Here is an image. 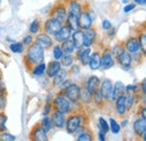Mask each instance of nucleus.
Here are the masks:
<instances>
[{
	"instance_id": "obj_1",
	"label": "nucleus",
	"mask_w": 146,
	"mask_h": 141,
	"mask_svg": "<svg viewBox=\"0 0 146 141\" xmlns=\"http://www.w3.org/2000/svg\"><path fill=\"white\" fill-rule=\"evenodd\" d=\"M43 58H44V48L37 43L31 44L26 53V61L29 62L31 64H38L43 62Z\"/></svg>"
},
{
	"instance_id": "obj_2",
	"label": "nucleus",
	"mask_w": 146,
	"mask_h": 141,
	"mask_svg": "<svg viewBox=\"0 0 146 141\" xmlns=\"http://www.w3.org/2000/svg\"><path fill=\"white\" fill-rule=\"evenodd\" d=\"M53 102H54L55 110L58 111V112H62V113L66 114V113H69L71 111V102L63 94L56 95Z\"/></svg>"
},
{
	"instance_id": "obj_3",
	"label": "nucleus",
	"mask_w": 146,
	"mask_h": 141,
	"mask_svg": "<svg viewBox=\"0 0 146 141\" xmlns=\"http://www.w3.org/2000/svg\"><path fill=\"white\" fill-rule=\"evenodd\" d=\"M80 93H81V88L76 84H70L68 88H64L63 95L70 102H78V100L80 99Z\"/></svg>"
},
{
	"instance_id": "obj_4",
	"label": "nucleus",
	"mask_w": 146,
	"mask_h": 141,
	"mask_svg": "<svg viewBox=\"0 0 146 141\" xmlns=\"http://www.w3.org/2000/svg\"><path fill=\"white\" fill-rule=\"evenodd\" d=\"M92 18L88 11H82L78 18V28L81 30H87L91 28Z\"/></svg>"
},
{
	"instance_id": "obj_5",
	"label": "nucleus",
	"mask_w": 146,
	"mask_h": 141,
	"mask_svg": "<svg viewBox=\"0 0 146 141\" xmlns=\"http://www.w3.org/2000/svg\"><path fill=\"white\" fill-rule=\"evenodd\" d=\"M99 88H100L99 91H100L101 95L104 96V99H106V100H108V101H112V100H111L112 91H113V84H112V82H111L110 80H104V81L100 83Z\"/></svg>"
},
{
	"instance_id": "obj_6",
	"label": "nucleus",
	"mask_w": 146,
	"mask_h": 141,
	"mask_svg": "<svg viewBox=\"0 0 146 141\" xmlns=\"http://www.w3.org/2000/svg\"><path fill=\"white\" fill-rule=\"evenodd\" d=\"M65 122H66V131H68V133L73 134L76 131V129L82 123V118L80 115H78V114H74V115H71L68 119V121H65Z\"/></svg>"
},
{
	"instance_id": "obj_7",
	"label": "nucleus",
	"mask_w": 146,
	"mask_h": 141,
	"mask_svg": "<svg viewBox=\"0 0 146 141\" xmlns=\"http://www.w3.org/2000/svg\"><path fill=\"white\" fill-rule=\"evenodd\" d=\"M62 26H63L62 22L55 20V19H53V18H50V19L46 20V22H45V27H44V28H45L46 34H48L50 36H54L56 33H58V30L61 29Z\"/></svg>"
},
{
	"instance_id": "obj_8",
	"label": "nucleus",
	"mask_w": 146,
	"mask_h": 141,
	"mask_svg": "<svg viewBox=\"0 0 146 141\" xmlns=\"http://www.w3.org/2000/svg\"><path fill=\"white\" fill-rule=\"evenodd\" d=\"M66 17H68V11L64 8V6H62V5L56 6L54 9L52 10V13H51V18H53V19L62 22V24L65 22Z\"/></svg>"
},
{
	"instance_id": "obj_9",
	"label": "nucleus",
	"mask_w": 146,
	"mask_h": 141,
	"mask_svg": "<svg viewBox=\"0 0 146 141\" xmlns=\"http://www.w3.org/2000/svg\"><path fill=\"white\" fill-rule=\"evenodd\" d=\"M117 58H118V62H119L121 69H124L125 70H128L130 69V66H131V56L128 52L123 49L120 53L118 54Z\"/></svg>"
},
{
	"instance_id": "obj_10",
	"label": "nucleus",
	"mask_w": 146,
	"mask_h": 141,
	"mask_svg": "<svg viewBox=\"0 0 146 141\" xmlns=\"http://www.w3.org/2000/svg\"><path fill=\"white\" fill-rule=\"evenodd\" d=\"M81 13H82V7H81V5H80L76 0H71V1L69 2V13H68V17L78 19Z\"/></svg>"
},
{
	"instance_id": "obj_11",
	"label": "nucleus",
	"mask_w": 146,
	"mask_h": 141,
	"mask_svg": "<svg viewBox=\"0 0 146 141\" xmlns=\"http://www.w3.org/2000/svg\"><path fill=\"white\" fill-rule=\"evenodd\" d=\"M47 132L44 130V128L42 125H37L34 128L31 137H32V140L34 141H47L48 138H47Z\"/></svg>"
},
{
	"instance_id": "obj_12",
	"label": "nucleus",
	"mask_w": 146,
	"mask_h": 141,
	"mask_svg": "<svg viewBox=\"0 0 146 141\" xmlns=\"http://www.w3.org/2000/svg\"><path fill=\"white\" fill-rule=\"evenodd\" d=\"M115 65L113 58H112V54L110 52L104 53L102 56H100V69L102 70H109Z\"/></svg>"
},
{
	"instance_id": "obj_13",
	"label": "nucleus",
	"mask_w": 146,
	"mask_h": 141,
	"mask_svg": "<svg viewBox=\"0 0 146 141\" xmlns=\"http://www.w3.org/2000/svg\"><path fill=\"white\" fill-rule=\"evenodd\" d=\"M90 54H91V49L90 47H80L78 48V53H76V57L81 62L82 65H87L88 62H89V57H90Z\"/></svg>"
},
{
	"instance_id": "obj_14",
	"label": "nucleus",
	"mask_w": 146,
	"mask_h": 141,
	"mask_svg": "<svg viewBox=\"0 0 146 141\" xmlns=\"http://www.w3.org/2000/svg\"><path fill=\"white\" fill-rule=\"evenodd\" d=\"M71 35H72V29L70 27H68V26H62L61 29L58 30V33H56L54 35V37H55V40L57 43H62L65 39L70 38Z\"/></svg>"
},
{
	"instance_id": "obj_15",
	"label": "nucleus",
	"mask_w": 146,
	"mask_h": 141,
	"mask_svg": "<svg viewBox=\"0 0 146 141\" xmlns=\"http://www.w3.org/2000/svg\"><path fill=\"white\" fill-rule=\"evenodd\" d=\"M96 37H97V33L92 28L84 30V33H83V46L84 47H90L94 43Z\"/></svg>"
},
{
	"instance_id": "obj_16",
	"label": "nucleus",
	"mask_w": 146,
	"mask_h": 141,
	"mask_svg": "<svg viewBox=\"0 0 146 141\" xmlns=\"http://www.w3.org/2000/svg\"><path fill=\"white\" fill-rule=\"evenodd\" d=\"M116 110H117V113L119 115H124L127 111V106H126V101H125V95L124 94H120L118 95L116 99Z\"/></svg>"
},
{
	"instance_id": "obj_17",
	"label": "nucleus",
	"mask_w": 146,
	"mask_h": 141,
	"mask_svg": "<svg viewBox=\"0 0 146 141\" xmlns=\"http://www.w3.org/2000/svg\"><path fill=\"white\" fill-rule=\"evenodd\" d=\"M125 48H126V52H128L129 54H136L141 51L138 40H137L136 38H134V37L129 38L127 42H126Z\"/></svg>"
},
{
	"instance_id": "obj_18",
	"label": "nucleus",
	"mask_w": 146,
	"mask_h": 141,
	"mask_svg": "<svg viewBox=\"0 0 146 141\" xmlns=\"http://www.w3.org/2000/svg\"><path fill=\"white\" fill-rule=\"evenodd\" d=\"M36 43L38 45H40L43 48H47L50 46H52V43H53V39L51 38V36L46 33H42L37 36L36 38Z\"/></svg>"
},
{
	"instance_id": "obj_19",
	"label": "nucleus",
	"mask_w": 146,
	"mask_h": 141,
	"mask_svg": "<svg viewBox=\"0 0 146 141\" xmlns=\"http://www.w3.org/2000/svg\"><path fill=\"white\" fill-rule=\"evenodd\" d=\"M133 129H134L135 133L138 137H141L143 133L146 132V119H143V118L137 119L133 124Z\"/></svg>"
},
{
	"instance_id": "obj_20",
	"label": "nucleus",
	"mask_w": 146,
	"mask_h": 141,
	"mask_svg": "<svg viewBox=\"0 0 146 141\" xmlns=\"http://www.w3.org/2000/svg\"><path fill=\"white\" fill-rule=\"evenodd\" d=\"M99 85H100L99 77H97V76H91V77H89V80H88V82H87V88H86V90H87L91 95H93V94L96 93V91H98Z\"/></svg>"
},
{
	"instance_id": "obj_21",
	"label": "nucleus",
	"mask_w": 146,
	"mask_h": 141,
	"mask_svg": "<svg viewBox=\"0 0 146 141\" xmlns=\"http://www.w3.org/2000/svg\"><path fill=\"white\" fill-rule=\"evenodd\" d=\"M65 121H66V119H65L64 113L56 111L52 114V122H53V125H55L56 128H63L65 124Z\"/></svg>"
},
{
	"instance_id": "obj_22",
	"label": "nucleus",
	"mask_w": 146,
	"mask_h": 141,
	"mask_svg": "<svg viewBox=\"0 0 146 141\" xmlns=\"http://www.w3.org/2000/svg\"><path fill=\"white\" fill-rule=\"evenodd\" d=\"M61 70V63L60 61H53V62H50V64L46 66V73H47V76L48 77H53L55 74Z\"/></svg>"
},
{
	"instance_id": "obj_23",
	"label": "nucleus",
	"mask_w": 146,
	"mask_h": 141,
	"mask_svg": "<svg viewBox=\"0 0 146 141\" xmlns=\"http://www.w3.org/2000/svg\"><path fill=\"white\" fill-rule=\"evenodd\" d=\"M88 65L90 66V69L92 70H96L100 69V55H99V53L96 52V53L93 54H90Z\"/></svg>"
},
{
	"instance_id": "obj_24",
	"label": "nucleus",
	"mask_w": 146,
	"mask_h": 141,
	"mask_svg": "<svg viewBox=\"0 0 146 141\" xmlns=\"http://www.w3.org/2000/svg\"><path fill=\"white\" fill-rule=\"evenodd\" d=\"M71 36H72V40L76 49L83 46V32L82 30H78L76 29Z\"/></svg>"
},
{
	"instance_id": "obj_25",
	"label": "nucleus",
	"mask_w": 146,
	"mask_h": 141,
	"mask_svg": "<svg viewBox=\"0 0 146 141\" xmlns=\"http://www.w3.org/2000/svg\"><path fill=\"white\" fill-rule=\"evenodd\" d=\"M61 47H62L63 53L65 54H72L75 51V46H74V43H73V40L71 39V37L68 38V39H65L64 42H62Z\"/></svg>"
},
{
	"instance_id": "obj_26",
	"label": "nucleus",
	"mask_w": 146,
	"mask_h": 141,
	"mask_svg": "<svg viewBox=\"0 0 146 141\" xmlns=\"http://www.w3.org/2000/svg\"><path fill=\"white\" fill-rule=\"evenodd\" d=\"M66 75H68V72L66 70H58L54 76H53V84L54 85H61L63 81H65L66 78Z\"/></svg>"
},
{
	"instance_id": "obj_27",
	"label": "nucleus",
	"mask_w": 146,
	"mask_h": 141,
	"mask_svg": "<svg viewBox=\"0 0 146 141\" xmlns=\"http://www.w3.org/2000/svg\"><path fill=\"white\" fill-rule=\"evenodd\" d=\"M125 92V85L123 82H116V84L113 85V91H112V96H111V100L113 101L118 95L120 94H124Z\"/></svg>"
},
{
	"instance_id": "obj_28",
	"label": "nucleus",
	"mask_w": 146,
	"mask_h": 141,
	"mask_svg": "<svg viewBox=\"0 0 146 141\" xmlns=\"http://www.w3.org/2000/svg\"><path fill=\"white\" fill-rule=\"evenodd\" d=\"M61 62V66H65V67H70V66H72L73 64V56L71 54H65V55H63L62 57H61V59H60Z\"/></svg>"
},
{
	"instance_id": "obj_29",
	"label": "nucleus",
	"mask_w": 146,
	"mask_h": 141,
	"mask_svg": "<svg viewBox=\"0 0 146 141\" xmlns=\"http://www.w3.org/2000/svg\"><path fill=\"white\" fill-rule=\"evenodd\" d=\"M45 70H46V65L42 62V63H38L36 66L34 67V70H33V75L34 76H42L44 73H45Z\"/></svg>"
},
{
	"instance_id": "obj_30",
	"label": "nucleus",
	"mask_w": 146,
	"mask_h": 141,
	"mask_svg": "<svg viewBox=\"0 0 146 141\" xmlns=\"http://www.w3.org/2000/svg\"><path fill=\"white\" fill-rule=\"evenodd\" d=\"M43 128H44V130L46 131V132H48V131H51L52 130V128H53V122H52V119L51 118H48L47 115L42 120V124H40Z\"/></svg>"
},
{
	"instance_id": "obj_31",
	"label": "nucleus",
	"mask_w": 146,
	"mask_h": 141,
	"mask_svg": "<svg viewBox=\"0 0 146 141\" xmlns=\"http://www.w3.org/2000/svg\"><path fill=\"white\" fill-rule=\"evenodd\" d=\"M109 130H111L112 133H119L120 131V125L113 118L109 119Z\"/></svg>"
},
{
	"instance_id": "obj_32",
	"label": "nucleus",
	"mask_w": 146,
	"mask_h": 141,
	"mask_svg": "<svg viewBox=\"0 0 146 141\" xmlns=\"http://www.w3.org/2000/svg\"><path fill=\"white\" fill-rule=\"evenodd\" d=\"M63 55H64V53H63L62 47L60 45H56V46L53 47V56H54V58L56 61H60Z\"/></svg>"
},
{
	"instance_id": "obj_33",
	"label": "nucleus",
	"mask_w": 146,
	"mask_h": 141,
	"mask_svg": "<svg viewBox=\"0 0 146 141\" xmlns=\"http://www.w3.org/2000/svg\"><path fill=\"white\" fill-rule=\"evenodd\" d=\"M137 40H138V44H139V47H141L142 52L145 54L146 53V35H145V33L141 34Z\"/></svg>"
},
{
	"instance_id": "obj_34",
	"label": "nucleus",
	"mask_w": 146,
	"mask_h": 141,
	"mask_svg": "<svg viewBox=\"0 0 146 141\" xmlns=\"http://www.w3.org/2000/svg\"><path fill=\"white\" fill-rule=\"evenodd\" d=\"M10 49H11V52H14V53H23V51H24V45H23L21 43H13V44L10 45Z\"/></svg>"
},
{
	"instance_id": "obj_35",
	"label": "nucleus",
	"mask_w": 146,
	"mask_h": 141,
	"mask_svg": "<svg viewBox=\"0 0 146 141\" xmlns=\"http://www.w3.org/2000/svg\"><path fill=\"white\" fill-rule=\"evenodd\" d=\"M6 122H7V115L1 112L0 113V132H5L7 130Z\"/></svg>"
},
{
	"instance_id": "obj_36",
	"label": "nucleus",
	"mask_w": 146,
	"mask_h": 141,
	"mask_svg": "<svg viewBox=\"0 0 146 141\" xmlns=\"http://www.w3.org/2000/svg\"><path fill=\"white\" fill-rule=\"evenodd\" d=\"M99 125H100V130L104 131L105 133H107L109 131V124L104 118H99Z\"/></svg>"
},
{
	"instance_id": "obj_37",
	"label": "nucleus",
	"mask_w": 146,
	"mask_h": 141,
	"mask_svg": "<svg viewBox=\"0 0 146 141\" xmlns=\"http://www.w3.org/2000/svg\"><path fill=\"white\" fill-rule=\"evenodd\" d=\"M16 137L10 134V133H6V132H0V141H15Z\"/></svg>"
},
{
	"instance_id": "obj_38",
	"label": "nucleus",
	"mask_w": 146,
	"mask_h": 141,
	"mask_svg": "<svg viewBox=\"0 0 146 141\" xmlns=\"http://www.w3.org/2000/svg\"><path fill=\"white\" fill-rule=\"evenodd\" d=\"M92 136L89 132H81L78 136V141H91Z\"/></svg>"
},
{
	"instance_id": "obj_39",
	"label": "nucleus",
	"mask_w": 146,
	"mask_h": 141,
	"mask_svg": "<svg viewBox=\"0 0 146 141\" xmlns=\"http://www.w3.org/2000/svg\"><path fill=\"white\" fill-rule=\"evenodd\" d=\"M125 101H126V106L130 107L135 102V95L134 93H128L127 95H125Z\"/></svg>"
},
{
	"instance_id": "obj_40",
	"label": "nucleus",
	"mask_w": 146,
	"mask_h": 141,
	"mask_svg": "<svg viewBox=\"0 0 146 141\" xmlns=\"http://www.w3.org/2000/svg\"><path fill=\"white\" fill-rule=\"evenodd\" d=\"M38 30H39V21L35 19L29 26V32L32 34H36V33H38Z\"/></svg>"
},
{
	"instance_id": "obj_41",
	"label": "nucleus",
	"mask_w": 146,
	"mask_h": 141,
	"mask_svg": "<svg viewBox=\"0 0 146 141\" xmlns=\"http://www.w3.org/2000/svg\"><path fill=\"white\" fill-rule=\"evenodd\" d=\"M6 105V96H5V91L0 90V110H2Z\"/></svg>"
},
{
	"instance_id": "obj_42",
	"label": "nucleus",
	"mask_w": 146,
	"mask_h": 141,
	"mask_svg": "<svg viewBox=\"0 0 146 141\" xmlns=\"http://www.w3.org/2000/svg\"><path fill=\"white\" fill-rule=\"evenodd\" d=\"M24 46H29L31 44H33V36L28 35L26 36L24 39H23V43H21Z\"/></svg>"
},
{
	"instance_id": "obj_43",
	"label": "nucleus",
	"mask_w": 146,
	"mask_h": 141,
	"mask_svg": "<svg viewBox=\"0 0 146 141\" xmlns=\"http://www.w3.org/2000/svg\"><path fill=\"white\" fill-rule=\"evenodd\" d=\"M93 95H94V101H96L97 103H101V102H102V100H104V96L101 95L100 91H96V93H94Z\"/></svg>"
},
{
	"instance_id": "obj_44",
	"label": "nucleus",
	"mask_w": 146,
	"mask_h": 141,
	"mask_svg": "<svg viewBox=\"0 0 146 141\" xmlns=\"http://www.w3.org/2000/svg\"><path fill=\"white\" fill-rule=\"evenodd\" d=\"M51 110H52V104L51 103H47L45 107H44V111H43V115L44 117H46V115H48L50 113H51Z\"/></svg>"
},
{
	"instance_id": "obj_45",
	"label": "nucleus",
	"mask_w": 146,
	"mask_h": 141,
	"mask_svg": "<svg viewBox=\"0 0 146 141\" xmlns=\"http://www.w3.org/2000/svg\"><path fill=\"white\" fill-rule=\"evenodd\" d=\"M135 7H136V5H135V3H128V5L125 6V8H124V13L128 14L129 11L134 10V9H135Z\"/></svg>"
},
{
	"instance_id": "obj_46",
	"label": "nucleus",
	"mask_w": 146,
	"mask_h": 141,
	"mask_svg": "<svg viewBox=\"0 0 146 141\" xmlns=\"http://www.w3.org/2000/svg\"><path fill=\"white\" fill-rule=\"evenodd\" d=\"M102 28L105 30H109L110 28H111V22H110L109 20H104L102 21Z\"/></svg>"
},
{
	"instance_id": "obj_47",
	"label": "nucleus",
	"mask_w": 146,
	"mask_h": 141,
	"mask_svg": "<svg viewBox=\"0 0 146 141\" xmlns=\"http://www.w3.org/2000/svg\"><path fill=\"white\" fill-rule=\"evenodd\" d=\"M136 90V85H128V86H125V91L127 93H134Z\"/></svg>"
},
{
	"instance_id": "obj_48",
	"label": "nucleus",
	"mask_w": 146,
	"mask_h": 141,
	"mask_svg": "<svg viewBox=\"0 0 146 141\" xmlns=\"http://www.w3.org/2000/svg\"><path fill=\"white\" fill-rule=\"evenodd\" d=\"M98 137H99V140H100V141H105V140H106V133H105L104 131H101V130H100V132H99Z\"/></svg>"
},
{
	"instance_id": "obj_49",
	"label": "nucleus",
	"mask_w": 146,
	"mask_h": 141,
	"mask_svg": "<svg viewBox=\"0 0 146 141\" xmlns=\"http://www.w3.org/2000/svg\"><path fill=\"white\" fill-rule=\"evenodd\" d=\"M70 84H71V82H70V81H63V82H62V84H61V85H62L61 88H63V90H64L65 88H68Z\"/></svg>"
},
{
	"instance_id": "obj_50",
	"label": "nucleus",
	"mask_w": 146,
	"mask_h": 141,
	"mask_svg": "<svg viewBox=\"0 0 146 141\" xmlns=\"http://www.w3.org/2000/svg\"><path fill=\"white\" fill-rule=\"evenodd\" d=\"M134 3H135V5H142V6H145L146 0H134Z\"/></svg>"
},
{
	"instance_id": "obj_51",
	"label": "nucleus",
	"mask_w": 146,
	"mask_h": 141,
	"mask_svg": "<svg viewBox=\"0 0 146 141\" xmlns=\"http://www.w3.org/2000/svg\"><path fill=\"white\" fill-rule=\"evenodd\" d=\"M145 88H146V85H145V80L142 82V93L145 95V93H146V90H145Z\"/></svg>"
},
{
	"instance_id": "obj_52",
	"label": "nucleus",
	"mask_w": 146,
	"mask_h": 141,
	"mask_svg": "<svg viewBox=\"0 0 146 141\" xmlns=\"http://www.w3.org/2000/svg\"><path fill=\"white\" fill-rule=\"evenodd\" d=\"M146 109L145 107H143V109H142V118H143V119H146Z\"/></svg>"
},
{
	"instance_id": "obj_53",
	"label": "nucleus",
	"mask_w": 146,
	"mask_h": 141,
	"mask_svg": "<svg viewBox=\"0 0 146 141\" xmlns=\"http://www.w3.org/2000/svg\"><path fill=\"white\" fill-rule=\"evenodd\" d=\"M123 3H129V0H121Z\"/></svg>"
},
{
	"instance_id": "obj_54",
	"label": "nucleus",
	"mask_w": 146,
	"mask_h": 141,
	"mask_svg": "<svg viewBox=\"0 0 146 141\" xmlns=\"http://www.w3.org/2000/svg\"><path fill=\"white\" fill-rule=\"evenodd\" d=\"M0 3H1V0H0Z\"/></svg>"
}]
</instances>
